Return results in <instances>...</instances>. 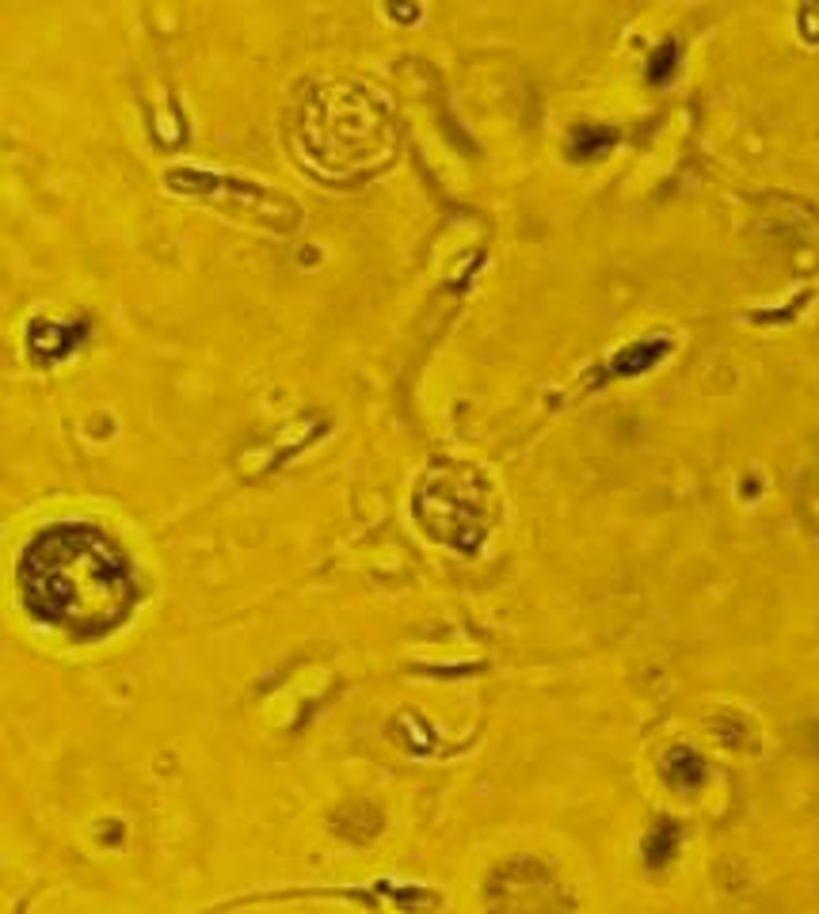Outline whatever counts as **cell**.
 <instances>
[{"label":"cell","mask_w":819,"mask_h":914,"mask_svg":"<svg viewBox=\"0 0 819 914\" xmlns=\"http://www.w3.org/2000/svg\"><path fill=\"white\" fill-rule=\"evenodd\" d=\"M27 613L73 641L115 633L133 610V572L112 538L81 523L50 526L20 556Z\"/></svg>","instance_id":"cell-1"},{"label":"cell","mask_w":819,"mask_h":914,"mask_svg":"<svg viewBox=\"0 0 819 914\" xmlns=\"http://www.w3.org/2000/svg\"><path fill=\"white\" fill-rule=\"evenodd\" d=\"M290 145L313 176L362 184L397 153V122L374 89L354 81H317L297 96Z\"/></svg>","instance_id":"cell-2"},{"label":"cell","mask_w":819,"mask_h":914,"mask_svg":"<svg viewBox=\"0 0 819 914\" xmlns=\"http://www.w3.org/2000/svg\"><path fill=\"white\" fill-rule=\"evenodd\" d=\"M412 511L428 538L451 546L454 553H477L492 526V480L472 461L443 457L423 472Z\"/></svg>","instance_id":"cell-3"},{"label":"cell","mask_w":819,"mask_h":914,"mask_svg":"<svg viewBox=\"0 0 819 914\" xmlns=\"http://www.w3.org/2000/svg\"><path fill=\"white\" fill-rule=\"evenodd\" d=\"M168 184L176 191H195L202 199L218 202L225 214H251V222L271 225V228H294L297 225V207L282 195L267 191L264 184H244V179H225V176H207V172H187L176 168L168 172Z\"/></svg>","instance_id":"cell-4"},{"label":"cell","mask_w":819,"mask_h":914,"mask_svg":"<svg viewBox=\"0 0 819 914\" xmlns=\"http://www.w3.org/2000/svg\"><path fill=\"white\" fill-rule=\"evenodd\" d=\"M84 332L89 325L84 320H73V325H58V320H35L27 328V354L43 366H54V362L69 359L77 347L84 343Z\"/></svg>","instance_id":"cell-5"},{"label":"cell","mask_w":819,"mask_h":914,"mask_svg":"<svg viewBox=\"0 0 819 914\" xmlns=\"http://www.w3.org/2000/svg\"><path fill=\"white\" fill-rule=\"evenodd\" d=\"M667 351H671V343H667V340H636V343H629L625 351L613 354L610 370H613V374H625V377L644 374V370L656 366V362L664 359Z\"/></svg>","instance_id":"cell-6"},{"label":"cell","mask_w":819,"mask_h":914,"mask_svg":"<svg viewBox=\"0 0 819 914\" xmlns=\"http://www.w3.org/2000/svg\"><path fill=\"white\" fill-rule=\"evenodd\" d=\"M613 145H618V130H613V126L587 122V126H576V130H572L569 153H572V161H590V156H606Z\"/></svg>","instance_id":"cell-7"},{"label":"cell","mask_w":819,"mask_h":914,"mask_svg":"<svg viewBox=\"0 0 819 914\" xmlns=\"http://www.w3.org/2000/svg\"><path fill=\"white\" fill-rule=\"evenodd\" d=\"M679 69V46L675 43H659L648 58V81L652 84H667Z\"/></svg>","instance_id":"cell-8"},{"label":"cell","mask_w":819,"mask_h":914,"mask_svg":"<svg viewBox=\"0 0 819 914\" xmlns=\"http://www.w3.org/2000/svg\"><path fill=\"white\" fill-rule=\"evenodd\" d=\"M667 766H671V777L679 785H698L705 777V766L698 762V754H690V751H675Z\"/></svg>","instance_id":"cell-9"},{"label":"cell","mask_w":819,"mask_h":914,"mask_svg":"<svg viewBox=\"0 0 819 914\" xmlns=\"http://www.w3.org/2000/svg\"><path fill=\"white\" fill-rule=\"evenodd\" d=\"M393 15L397 20H416V8H393Z\"/></svg>","instance_id":"cell-10"}]
</instances>
